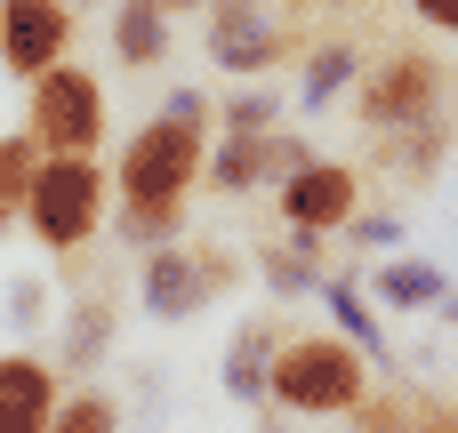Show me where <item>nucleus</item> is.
<instances>
[{"instance_id": "c756f323", "label": "nucleus", "mask_w": 458, "mask_h": 433, "mask_svg": "<svg viewBox=\"0 0 458 433\" xmlns=\"http://www.w3.org/2000/svg\"><path fill=\"white\" fill-rule=\"evenodd\" d=\"M451 96H458V72H451Z\"/></svg>"}, {"instance_id": "4468645a", "label": "nucleus", "mask_w": 458, "mask_h": 433, "mask_svg": "<svg viewBox=\"0 0 458 433\" xmlns=\"http://www.w3.org/2000/svg\"><path fill=\"white\" fill-rule=\"evenodd\" d=\"M451 129H458L451 104L427 112V121H411V129H378V169H386V177L403 169L411 185H427V177L443 169V153H451Z\"/></svg>"}, {"instance_id": "f8f14e48", "label": "nucleus", "mask_w": 458, "mask_h": 433, "mask_svg": "<svg viewBox=\"0 0 458 433\" xmlns=\"http://www.w3.org/2000/svg\"><path fill=\"white\" fill-rule=\"evenodd\" d=\"M56 370L32 354H0V433H48L56 426Z\"/></svg>"}, {"instance_id": "cd10ccee", "label": "nucleus", "mask_w": 458, "mask_h": 433, "mask_svg": "<svg viewBox=\"0 0 458 433\" xmlns=\"http://www.w3.org/2000/svg\"><path fill=\"white\" fill-rule=\"evenodd\" d=\"M282 8H314V0H282Z\"/></svg>"}, {"instance_id": "4be33fe9", "label": "nucleus", "mask_w": 458, "mask_h": 433, "mask_svg": "<svg viewBox=\"0 0 458 433\" xmlns=\"http://www.w3.org/2000/svg\"><path fill=\"white\" fill-rule=\"evenodd\" d=\"M113 426H121V410H113L105 394H64L48 433H113Z\"/></svg>"}, {"instance_id": "39448f33", "label": "nucleus", "mask_w": 458, "mask_h": 433, "mask_svg": "<svg viewBox=\"0 0 458 433\" xmlns=\"http://www.w3.org/2000/svg\"><path fill=\"white\" fill-rule=\"evenodd\" d=\"M443 104H451V72L427 48H386L370 72H354V121L370 137L378 129H411V121L443 112Z\"/></svg>"}, {"instance_id": "0eeeda50", "label": "nucleus", "mask_w": 458, "mask_h": 433, "mask_svg": "<svg viewBox=\"0 0 458 433\" xmlns=\"http://www.w3.org/2000/svg\"><path fill=\"white\" fill-rule=\"evenodd\" d=\"M201 16H209V64L233 72V80H258V72L290 64L298 48H314L306 32L274 24L266 0H201Z\"/></svg>"}, {"instance_id": "dca6fc26", "label": "nucleus", "mask_w": 458, "mask_h": 433, "mask_svg": "<svg viewBox=\"0 0 458 433\" xmlns=\"http://www.w3.org/2000/svg\"><path fill=\"white\" fill-rule=\"evenodd\" d=\"M113 56H121L129 72H153V64L169 56V8L121 0V16H113Z\"/></svg>"}, {"instance_id": "393cba45", "label": "nucleus", "mask_w": 458, "mask_h": 433, "mask_svg": "<svg viewBox=\"0 0 458 433\" xmlns=\"http://www.w3.org/2000/svg\"><path fill=\"white\" fill-rule=\"evenodd\" d=\"M40 313H48V289H40V281H8V321H16V329H32Z\"/></svg>"}, {"instance_id": "b1692460", "label": "nucleus", "mask_w": 458, "mask_h": 433, "mask_svg": "<svg viewBox=\"0 0 458 433\" xmlns=\"http://www.w3.org/2000/svg\"><path fill=\"white\" fill-rule=\"evenodd\" d=\"M161 112H177V121H193V129H217V96H201V88H169Z\"/></svg>"}, {"instance_id": "412c9836", "label": "nucleus", "mask_w": 458, "mask_h": 433, "mask_svg": "<svg viewBox=\"0 0 458 433\" xmlns=\"http://www.w3.org/2000/svg\"><path fill=\"white\" fill-rule=\"evenodd\" d=\"M217 129H282V96L258 88V80H242L233 96H217Z\"/></svg>"}, {"instance_id": "f3484780", "label": "nucleus", "mask_w": 458, "mask_h": 433, "mask_svg": "<svg viewBox=\"0 0 458 433\" xmlns=\"http://www.w3.org/2000/svg\"><path fill=\"white\" fill-rule=\"evenodd\" d=\"M354 72H362V48H354L346 32L314 40V48H306V80H298V104H306V112H322L338 88H354Z\"/></svg>"}, {"instance_id": "20e7f679", "label": "nucleus", "mask_w": 458, "mask_h": 433, "mask_svg": "<svg viewBox=\"0 0 458 433\" xmlns=\"http://www.w3.org/2000/svg\"><path fill=\"white\" fill-rule=\"evenodd\" d=\"M233 281H242V257L233 249H217V241H161V249H145L137 305L153 321H193L201 305L233 297Z\"/></svg>"}, {"instance_id": "a878e982", "label": "nucleus", "mask_w": 458, "mask_h": 433, "mask_svg": "<svg viewBox=\"0 0 458 433\" xmlns=\"http://www.w3.org/2000/svg\"><path fill=\"white\" fill-rule=\"evenodd\" d=\"M411 16H419L427 32H451L458 40V0H411Z\"/></svg>"}, {"instance_id": "1a4fd4ad", "label": "nucleus", "mask_w": 458, "mask_h": 433, "mask_svg": "<svg viewBox=\"0 0 458 433\" xmlns=\"http://www.w3.org/2000/svg\"><path fill=\"white\" fill-rule=\"evenodd\" d=\"M298 161H306V145L282 137V129H217V137H209V169H201V185H209V193H258L266 177L282 185Z\"/></svg>"}, {"instance_id": "7ed1b4c3", "label": "nucleus", "mask_w": 458, "mask_h": 433, "mask_svg": "<svg viewBox=\"0 0 458 433\" xmlns=\"http://www.w3.org/2000/svg\"><path fill=\"white\" fill-rule=\"evenodd\" d=\"M24 225H32V241L48 257H81L97 241V225H105V169H97V153H40Z\"/></svg>"}, {"instance_id": "f03ea898", "label": "nucleus", "mask_w": 458, "mask_h": 433, "mask_svg": "<svg viewBox=\"0 0 458 433\" xmlns=\"http://www.w3.org/2000/svg\"><path fill=\"white\" fill-rule=\"evenodd\" d=\"M370 354L346 329H314V337H282L274 346V410L298 418H354V402L370 394Z\"/></svg>"}, {"instance_id": "6e6552de", "label": "nucleus", "mask_w": 458, "mask_h": 433, "mask_svg": "<svg viewBox=\"0 0 458 433\" xmlns=\"http://www.w3.org/2000/svg\"><path fill=\"white\" fill-rule=\"evenodd\" d=\"M354 209H362V169H354V161L306 153V161L274 185V217H282L290 233H346Z\"/></svg>"}, {"instance_id": "5701e85b", "label": "nucleus", "mask_w": 458, "mask_h": 433, "mask_svg": "<svg viewBox=\"0 0 458 433\" xmlns=\"http://www.w3.org/2000/svg\"><path fill=\"white\" fill-rule=\"evenodd\" d=\"M346 233H354V249H403V217H346Z\"/></svg>"}, {"instance_id": "c85d7f7f", "label": "nucleus", "mask_w": 458, "mask_h": 433, "mask_svg": "<svg viewBox=\"0 0 458 433\" xmlns=\"http://www.w3.org/2000/svg\"><path fill=\"white\" fill-rule=\"evenodd\" d=\"M443 305H451V321H458V297H443Z\"/></svg>"}, {"instance_id": "ddd939ff", "label": "nucleus", "mask_w": 458, "mask_h": 433, "mask_svg": "<svg viewBox=\"0 0 458 433\" xmlns=\"http://www.w3.org/2000/svg\"><path fill=\"white\" fill-rule=\"evenodd\" d=\"M113 329H121V297H113V289H81V297H72V313H64L56 362H64L72 378H89V370L113 354Z\"/></svg>"}, {"instance_id": "9d476101", "label": "nucleus", "mask_w": 458, "mask_h": 433, "mask_svg": "<svg viewBox=\"0 0 458 433\" xmlns=\"http://www.w3.org/2000/svg\"><path fill=\"white\" fill-rule=\"evenodd\" d=\"M72 8L81 0H0V72L40 80L56 56H72Z\"/></svg>"}, {"instance_id": "a211bd4d", "label": "nucleus", "mask_w": 458, "mask_h": 433, "mask_svg": "<svg viewBox=\"0 0 458 433\" xmlns=\"http://www.w3.org/2000/svg\"><path fill=\"white\" fill-rule=\"evenodd\" d=\"M314 297L330 305V321H338V329H346V337H354L370 362H386V329H378V313H370L378 297H370L362 281H330V273H322V281H314Z\"/></svg>"}, {"instance_id": "423d86ee", "label": "nucleus", "mask_w": 458, "mask_h": 433, "mask_svg": "<svg viewBox=\"0 0 458 433\" xmlns=\"http://www.w3.org/2000/svg\"><path fill=\"white\" fill-rule=\"evenodd\" d=\"M24 129L40 137V153H97V137H105V80H97L89 64L56 56V64L32 80Z\"/></svg>"}, {"instance_id": "9b49d317", "label": "nucleus", "mask_w": 458, "mask_h": 433, "mask_svg": "<svg viewBox=\"0 0 458 433\" xmlns=\"http://www.w3.org/2000/svg\"><path fill=\"white\" fill-rule=\"evenodd\" d=\"M274 346H282V321L274 313H250L233 337H225V394L258 418H274Z\"/></svg>"}, {"instance_id": "2eb2a0df", "label": "nucleus", "mask_w": 458, "mask_h": 433, "mask_svg": "<svg viewBox=\"0 0 458 433\" xmlns=\"http://www.w3.org/2000/svg\"><path fill=\"white\" fill-rule=\"evenodd\" d=\"M370 297H378L386 313H427V305H443V297H451V281H443V265H427V257H394V249H386V265H378Z\"/></svg>"}, {"instance_id": "6ab92c4d", "label": "nucleus", "mask_w": 458, "mask_h": 433, "mask_svg": "<svg viewBox=\"0 0 458 433\" xmlns=\"http://www.w3.org/2000/svg\"><path fill=\"white\" fill-rule=\"evenodd\" d=\"M32 177H40V137H32V129H8V137H0V233L24 225Z\"/></svg>"}, {"instance_id": "aec40b11", "label": "nucleus", "mask_w": 458, "mask_h": 433, "mask_svg": "<svg viewBox=\"0 0 458 433\" xmlns=\"http://www.w3.org/2000/svg\"><path fill=\"white\" fill-rule=\"evenodd\" d=\"M258 273H266V289H274V297L314 289V281H322V233H290V249H266V257H258Z\"/></svg>"}, {"instance_id": "bb28decb", "label": "nucleus", "mask_w": 458, "mask_h": 433, "mask_svg": "<svg viewBox=\"0 0 458 433\" xmlns=\"http://www.w3.org/2000/svg\"><path fill=\"white\" fill-rule=\"evenodd\" d=\"M153 8H169V16H185V8H201V0H153Z\"/></svg>"}, {"instance_id": "f257e3e1", "label": "nucleus", "mask_w": 458, "mask_h": 433, "mask_svg": "<svg viewBox=\"0 0 458 433\" xmlns=\"http://www.w3.org/2000/svg\"><path fill=\"white\" fill-rule=\"evenodd\" d=\"M209 137L217 129H193L177 112H153L121 145L113 185H121V241L129 249H161V241L185 233V201H193V185L209 169Z\"/></svg>"}]
</instances>
